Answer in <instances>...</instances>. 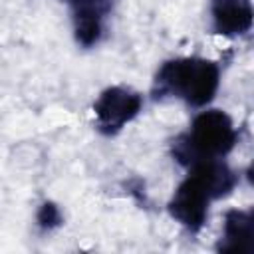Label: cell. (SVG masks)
I'll use <instances>...</instances> for the list:
<instances>
[{
  "label": "cell",
  "mask_w": 254,
  "mask_h": 254,
  "mask_svg": "<svg viewBox=\"0 0 254 254\" xmlns=\"http://www.w3.org/2000/svg\"><path fill=\"white\" fill-rule=\"evenodd\" d=\"M238 185V175L222 161L210 159L189 167L187 179L173 192L167 208L169 214L187 230L198 232L206 218L212 200L232 192Z\"/></svg>",
  "instance_id": "obj_1"
},
{
  "label": "cell",
  "mask_w": 254,
  "mask_h": 254,
  "mask_svg": "<svg viewBox=\"0 0 254 254\" xmlns=\"http://www.w3.org/2000/svg\"><path fill=\"white\" fill-rule=\"evenodd\" d=\"M220 67L204 58H175L163 62L153 79V99L179 97L190 107H204L218 91Z\"/></svg>",
  "instance_id": "obj_2"
},
{
  "label": "cell",
  "mask_w": 254,
  "mask_h": 254,
  "mask_svg": "<svg viewBox=\"0 0 254 254\" xmlns=\"http://www.w3.org/2000/svg\"><path fill=\"white\" fill-rule=\"evenodd\" d=\"M236 143L238 129L234 127L230 115L222 109H206L192 119L189 131L173 139L171 155L179 165L189 169L200 161L226 157Z\"/></svg>",
  "instance_id": "obj_3"
},
{
  "label": "cell",
  "mask_w": 254,
  "mask_h": 254,
  "mask_svg": "<svg viewBox=\"0 0 254 254\" xmlns=\"http://www.w3.org/2000/svg\"><path fill=\"white\" fill-rule=\"evenodd\" d=\"M143 109V95L123 87L111 85L99 93L93 103L97 131L105 137L117 135L129 121H133Z\"/></svg>",
  "instance_id": "obj_4"
},
{
  "label": "cell",
  "mask_w": 254,
  "mask_h": 254,
  "mask_svg": "<svg viewBox=\"0 0 254 254\" xmlns=\"http://www.w3.org/2000/svg\"><path fill=\"white\" fill-rule=\"evenodd\" d=\"M73 10V34L79 46H95L105 32V18L115 0H64Z\"/></svg>",
  "instance_id": "obj_5"
},
{
  "label": "cell",
  "mask_w": 254,
  "mask_h": 254,
  "mask_svg": "<svg viewBox=\"0 0 254 254\" xmlns=\"http://www.w3.org/2000/svg\"><path fill=\"white\" fill-rule=\"evenodd\" d=\"M210 18L216 34L240 36L252 28V4L250 0H212Z\"/></svg>",
  "instance_id": "obj_6"
},
{
  "label": "cell",
  "mask_w": 254,
  "mask_h": 254,
  "mask_svg": "<svg viewBox=\"0 0 254 254\" xmlns=\"http://www.w3.org/2000/svg\"><path fill=\"white\" fill-rule=\"evenodd\" d=\"M254 234V214L252 210H228L224 214L222 236L218 242L220 252H252Z\"/></svg>",
  "instance_id": "obj_7"
},
{
  "label": "cell",
  "mask_w": 254,
  "mask_h": 254,
  "mask_svg": "<svg viewBox=\"0 0 254 254\" xmlns=\"http://www.w3.org/2000/svg\"><path fill=\"white\" fill-rule=\"evenodd\" d=\"M60 224H62V214L58 206L52 202H44L38 210V226L42 230H52L54 226H60Z\"/></svg>",
  "instance_id": "obj_8"
}]
</instances>
